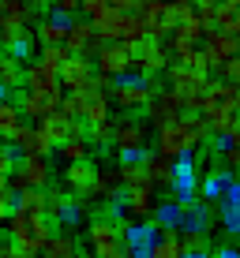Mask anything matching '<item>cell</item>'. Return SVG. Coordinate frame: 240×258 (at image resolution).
I'll return each instance as SVG.
<instances>
[{"label":"cell","mask_w":240,"mask_h":258,"mask_svg":"<svg viewBox=\"0 0 240 258\" xmlns=\"http://www.w3.org/2000/svg\"><path fill=\"white\" fill-rule=\"evenodd\" d=\"M207 139H210V127L203 120V112H184L173 123L154 131V150L165 157H184V154H195Z\"/></svg>","instance_id":"6da1fadb"},{"label":"cell","mask_w":240,"mask_h":258,"mask_svg":"<svg viewBox=\"0 0 240 258\" xmlns=\"http://www.w3.org/2000/svg\"><path fill=\"white\" fill-rule=\"evenodd\" d=\"M8 225V239H12L19 251H45V243L53 239V221L49 217H34V213H19L12 210V217L4 221Z\"/></svg>","instance_id":"7a4b0ae2"},{"label":"cell","mask_w":240,"mask_h":258,"mask_svg":"<svg viewBox=\"0 0 240 258\" xmlns=\"http://www.w3.org/2000/svg\"><path fill=\"white\" fill-rule=\"evenodd\" d=\"M165 79H169V86L184 97V112H199L203 109V97H207V90H210V75L207 71L188 68V64H169Z\"/></svg>","instance_id":"3957f363"},{"label":"cell","mask_w":240,"mask_h":258,"mask_svg":"<svg viewBox=\"0 0 240 258\" xmlns=\"http://www.w3.org/2000/svg\"><path fill=\"white\" fill-rule=\"evenodd\" d=\"M199 157L195 154H184V157H173V180H169V191L173 199L180 202H195L199 199Z\"/></svg>","instance_id":"277c9868"},{"label":"cell","mask_w":240,"mask_h":258,"mask_svg":"<svg viewBox=\"0 0 240 258\" xmlns=\"http://www.w3.org/2000/svg\"><path fill=\"white\" fill-rule=\"evenodd\" d=\"M94 68L102 75H113V79H124L131 68H135V52H131L128 41H105L94 56Z\"/></svg>","instance_id":"5b68a950"},{"label":"cell","mask_w":240,"mask_h":258,"mask_svg":"<svg viewBox=\"0 0 240 258\" xmlns=\"http://www.w3.org/2000/svg\"><path fill=\"white\" fill-rule=\"evenodd\" d=\"M49 180H53L49 157H38V154H19V165H15V176H12L15 191H19V187H38V191H45V187H49Z\"/></svg>","instance_id":"8992f818"},{"label":"cell","mask_w":240,"mask_h":258,"mask_svg":"<svg viewBox=\"0 0 240 258\" xmlns=\"http://www.w3.org/2000/svg\"><path fill=\"white\" fill-rule=\"evenodd\" d=\"M131 52H135V71H143V75L154 83V75L158 71H165L169 68V45H162L158 38H143V41H135L131 45Z\"/></svg>","instance_id":"52a82bcc"},{"label":"cell","mask_w":240,"mask_h":258,"mask_svg":"<svg viewBox=\"0 0 240 258\" xmlns=\"http://www.w3.org/2000/svg\"><path fill=\"white\" fill-rule=\"evenodd\" d=\"M147 123H154L158 127H165V123H173L176 116H184V97L173 90V86H165V90H154V101L147 105Z\"/></svg>","instance_id":"ba28073f"},{"label":"cell","mask_w":240,"mask_h":258,"mask_svg":"<svg viewBox=\"0 0 240 258\" xmlns=\"http://www.w3.org/2000/svg\"><path fill=\"white\" fill-rule=\"evenodd\" d=\"M158 239H162V228H158L154 217H139V221H131V225H124V243L131 247L135 258H150Z\"/></svg>","instance_id":"9c48e42d"},{"label":"cell","mask_w":240,"mask_h":258,"mask_svg":"<svg viewBox=\"0 0 240 258\" xmlns=\"http://www.w3.org/2000/svg\"><path fill=\"white\" fill-rule=\"evenodd\" d=\"M8 142H12V146L19 150V154H38V157H49V154H57V142L49 139V131L41 127V123H30V120H26L23 127L15 131L12 139H8Z\"/></svg>","instance_id":"30bf717a"},{"label":"cell","mask_w":240,"mask_h":258,"mask_svg":"<svg viewBox=\"0 0 240 258\" xmlns=\"http://www.w3.org/2000/svg\"><path fill=\"white\" fill-rule=\"evenodd\" d=\"M68 49L72 52H79V56H98V49L105 45V38L102 34H98V26L90 23V19H83V15H79V19H72V26H68V41H64Z\"/></svg>","instance_id":"8fae6325"},{"label":"cell","mask_w":240,"mask_h":258,"mask_svg":"<svg viewBox=\"0 0 240 258\" xmlns=\"http://www.w3.org/2000/svg\"><path fill=\"white\" fill-rule=\"evenodd\" d=\"M203 52H207V64L218 71L221 64H229L233 56H240V38L214 26V30H207V38H203Z\"/></svg>","instance_id":"7c38bea8"},{"label":"cell","mask_w":240,"mask_h":258,"mask_svg":"<svg viewBox=\"0 0 240 258\" xmlns=\"http://www.w3.org/2000/svg\"><path fill=\"white\" fill-rule=\"evenodd\" d=\"M98 168L90 157L86 161H75V165H68L64 168V191H72L75 199H83V202H90V191H94V183H98Z\"/></svg>","instance_id":"4fadbf2b"},{"label":"cell","mask_w":240,"mask_h":258,"mask_svg":"<svg viewBox=\"0 0 240 258\" xmlns=\"http://www.w3.org/2000/svg\"><path fill=\"white\" fill-rule=\"evenodd\" d=\"M94 75H98L94 60H90V56H79V52H72V60H68L64 71H60V86H64L68 94H75V90H90V86H94Z\"/></svg>","instance_id":"5bb4252c"},{"label":"cell","mask_w":240,"mask_h":258,"mask_svg":"<svg viewBox=\"0 0 240 258\" xmlns=\"http://www.w3.org/2000/svg\"><path fill=\"white\" fill-rule=\"evenodd\" d=\"M23 86L34 94H49V97H64V86H60V75H53V71L41 64V60H30V64L23 68Z\"/></svg>","instance_id":"9a60e30c"},{"label":"cell","mask_w":240,"mask_h":258,"mask_svg":"<svg viewBox=\"0 0 240 258\" xmlns=\"http://www.w3.org/2000/svg\"><path fill=\"white\" fill-rule=\"evenodd\" d=\"M117 123V139H113V150H147V139H150V131H147V120H139V116H120V120H113Z\"/></svg>","instance_id":"2e32d148"},{"label":"cell","mask_w":240,"mask_h":258,"mask_svg":"<svg viewBox=\"0 0 240 258\" xmlns=\"http://www.w3.org/2000/svg\"><path fill=\"white\" fill-rule=\"evenodd\" d=\"M214 221H221V213H214V202H207V199H195L184 206V225H180V232H210V225Z\"/></svg>","instance_id":"e0dca14e"},{"label":"cell","mask_w":240,"mask_h":258,"mask_svg":"<svg viewBox=\"0 0 240 258\" xmlns=\"http://www.w3.org/2000/svg\"><path fill=\"white\" fill-rule=\"evenodd\" d=\"M19 109L23 116L30 123H41L45 116H53V112L60 109V97H49V94H34V90H23L19 94Z\"/></svg>","instance_id":"ac0fdd59"},{"label":"cell","mask_w":240,"mask_h":258,"mask_svg":"<svg viewBox=\"0 0 240 258\" xmlns=\"http://www.w3.org/2000/svg\"><path fill=\"white\" fill-rule=\"evenodd\" d=\"M229 183H233V168L214 165L210 172H203V180H199V199H207V202H221V195L229 191Z\"/></svg>","instance_id":"d6986e66"},{"label":"cell","mask_w":240,"mask_h":258,"mask_svg":"<svg viewBox=\"0 0 240 258\" xmlns=\"http://www.w3.org/2000/svg\"><path fill=\"white\" fill-rule=\"evenodd\" d=\"M184 206H188V202L173 199V195H169V199H162V202L154 206L158 228H162V232H180V225H184Z\"/></svg>","instance_id":"ffe728a7"},{"label":"cell","mask_w":240,"mask_h":258,"mask_svg":"<svg viewBox=\"0 0 240 258\" xmlns=\"http://www.w3.org/2000/svg\"><path fill=\"white\" fill-rule=\"evenodd\" d=\"M154 191L158 187H135V191H124V213H131V217H154V206H158V199H154Z\"/></svg>","instance_id":"44dd1931"},{"label":"cell","mask_w":240,"mask_h":258,"mask_svg":"<svg viewBox=\"0 0 240 258\" xmlns=\"http://www.w3.org/2000/svg\"><path fill=\"white\" fill-rule=\"evenodd\" d=\"M15 210L19 213H34V217H49V191L19 187L15 191Z\"/></svg>","instance_id":"7402d4cb"},{"label":"cell","mask_w":240,"mask_h":258,"mask_svg":"<svg viewBox=\"0 0 240 258\" xmlns=\"http://www.w3.org/2000/svg\"><path fill=\"white\" fill-rule=\"evenodd\" d=\"M53 221H57L60 228H75V225H83V199H75L72 191H64L60 195V210L53 213Z\"/></svg>","instance_id":"603a6c76"},{"label":"cell","mask_w":240,"mask_h":258,"mask_svg":"<svg viewBox=\"0 0 240 258\" xmlns=\"http://www.w3.org/2000/svg\"><path fill=\"white\" fill-rule=\"evenodd\" d=\"M34 12H38V8H34L30 0H0V15H4V23H15V26H23V30H30Z\"/></svg>","instance_id":"cb8c5ba5"},{"label":"cell","mask_w":240,"mask_h":258,"mask_svg":"<svg viewBox=\"0 0 240 258\" xmlns=\"http://www.w3.org/2000/svg\"><path fill=\"white\" fill-rule=\"evenodd\" d=\"M124 195V183H120V168L117 172H98V183H94V191H90V199L94 202H113V199H120Z\"/></svg>","instance_id":"d4e9b609"},{"label":"cell","mask_w":240,"mask_h":258,"mask_svg":"<svg viewBox=\"0 0 240 258\" xmlns=\"http://www.w3.org/2000/svg\"><path fill=\"white\" fill-rule=\"evenodd\" d=\"M26 123V116H23V109H19V101H0V139H12L15 131H19Z\"/></svg>","instance_id":"484cf974"},{"label":"cell","mask_w":240,"mask_h":258,"mask_svg":"<svg viewBox=\"0 0 240 258\" xmlns=\"http://www.w3.org/2000/svg\"><path fill=\"white\" fill-rule=\"evenodd\" d=\"M147 172H150V180H154V187H169V180H173V157H165V154H158V150H150Z\"/></svg>","instance_id":"4316f807"},{"label":"cell","mask_w":240,"mask_h":258,"mask_svg":"<svg viewBox=\"0 0 240 258\" xmlns=\"http://www.w3.org/2000/svg\"><path fill=\"white\" fill-rule=\"evenodd\" d=\"M68 26L72 23H60V19H41L38 26H34V34H38L41 45H64L68 41Z\"/></svg>","instance_id":"83f0119b"},{"label":"cell","mask_w":240,"mask_h":258,"mask_svg":"<svg viewBox=\"0 0 240 258\" xmlns=\"http://www.w3.org/2000/svg\"><path fill=\"white\" fill-rule=\"evenodd\" d=\"M98 34H102L105 41H124V26H128V12H109L102 23H94Z\"/></svg>","instance_id":"f1b7e54d"},{"label":"cell","mask_w":240,"mask_h":258,"mask_svg":"<svg viewBox=\"0 0 240 258\" xmlns=\"http://www.w3.org/2000/svg\"><path fill=\"white\" fill-rule=\"evenodd\" d=\"M120 183H124V191L154 187V180H150V172H147V161L143 165H120Z\"/></svg>","instance_id":"f546056e"},{"label":"cell","mask_w":240,"mask_h":258,"mask_svg":"<svg viewBox=\"0 0 240 258\" xmlns=\"http://www.w3.org/2000/svg\"><path fill=\"white\" fill-rule=\"evenodd\" d=\"M45 258H75L79 254V243L68 232H53V239L45 243V251H41Z\"/></svg>","instance_id":"4dcf8cb0"},{"label":"cell","mask_w":240,"mask_h":258,"mask_svg":"<svg viewBox=\"0 0 240 258\" xmlns=\"http://www.w3.org/2000/svg\"><path fill=\"white\" fill-rule=\"evenodd\" d=\"M38 60L53 71V75H60V71H64V64L72 60V49H68V45H41Z\"/></svg>","instance_id":"1f68e13d"},{"label":"cell","mask_w":240,"mask_h":258,"mask_svg":"<svg viewBox=\"0 0 240 258\" xmlns=\"http://www.w3.org/2000/svg\"><path fill=\"white\" fill-rule=\"evenodd\" d=\"M57 154L64 157L68 165H75V161H86V157L94 154V146H90V139H68L64 146H57Z\"/></svg>","instance_id":"d6a6232c"},{"label":"cell","mask_w":240,"mask_h":258,"mask_svg":"<svg viewBox=\"0 0 240 258\" xmlns=\"http://www.w3.org/2000/svg\"><path fill=\"white\" fill-rule=\"evenodd\" d=\"M150 258H184V243H180V232H162V239L154 243Z\"/></svg>","instance_id":"836d02e7"},{"label":"cell","mask_w":240,"mask_h":258,"mask_svg":"<svg viewBox=\"0 0 240 258\" xmlns=\"http://www.w3.org/2000/svg\"><path fill=\"white\" fill-rule=\"evenodd\" d=\"M0 83L12 86V90L23 86V64L15 56H8V52H0Z\"/></svg>","instance_id":"e575fe53"},{"label":"cell","mask_w":240,"mask_h":258,"mask_svg":"<svg viewBox=\"0 0 240 258\" xmlns=\"http://www.w3.org/2000/svg\"><path fill=\"white\" fill-rule=\"evenodd\" d=\"M83 15V0H53L49 8V19H60V23H72Z\"/></svg>","instance_id":"d590c367"},{"label":"cell","mask_w":240,"mask_h":258,"mask_svg":"<svg viewBox=\"0 0 240 258\" xmlns=\"http://www.w3.org/2000/svg\"><path fill=\"white\" fill-rule=\"evenodd\" d=\"M34 49L41 52V41H38V34H34V30H26L23 38L15 41L12 49H8V56H15V60H19V64H23V60H30V56H34Z\"/></svg>","instance_id":"8d00e7d4"},{"label":"cell","mask_w":240,"mask_h":258,"mask_svg":"<svg viewBox=\"0 0 240 258\" xmlns=\"http://www.w3.org/2000/svg\"><path fill=\"white\" fill-rule=\"evenodd\" d=\"M86 139H90V146H113V139H117V123H113V120L94 123V127H86Z\"/></svg>","instance_id":"74e56055"},{"label":"cell","mask_w":240,"mask_h":258,"mask_svg":"<svg viewBox=\"0 0 240 258\" xmlns=\"http://www.w3.org/2000/svg\"><path fill=\"white\" fill-rule=\"evenodd\" d=\"M15 165H19V150H15L12 142H0V176H8V180H12V176H15Z\"/></svg>","instance_id":"f35d334b"},{"label":"cell","mask_w":240,"mask_h":258,"mask_svg":"<svg viewBox=\"0 0 240 258\" xmlns=\"http://www.w3.org/2000/svg\"><path fill=\"white\" fill-rule=\"evenodd\" d=\"M109 12H113L109 0H83V19H90V23H102Z\"/></svg>","instance_id":"ab89813d"},{"label":"cell","mask_w":240,"mask_h":258,"mask_svg":"<svg viewBox=\"0 0 240 258\" xmlns=\"http://www.w3.org/2000/svg\"><path fill=\"white\" fill-rule=\"evenodd\" d=\"M218 213H221L218 225L225 228L229 236H236V239H240V210H233V206H218Z\"/></svg>","instance_id":"60d3db41"},{"label":"cell","mask_w":240,"mask_h":258,"mask_svg":"<svg viewBox=\"0 0 240 258\" xmlns=\"http://www.w3.org/2000/svg\"><path fill=\"white\" fill-rule=\"evenodd\" d=\"M94 258H135V254H131V247L124 243V236H120L117 243H109V247H98V251H94Z\"/></svg>","instance_id":"b9f144b4"},{"label":"cell","mask_w":240,"mask_h":258,"mask_svg":"<svg viewBox=\"0 0 240 258\" xmlns=\"http://www.w3.org/2000/svg\"><path fill=\"white\" fill-rule=\"evenodd\" d=\"M184 251H207L210 247V232H180Z\"/></svg>","instance_id":"7bdbcfd3"},{"label":"cell","mask_w":240,"mask_h":258,"mask_svg":"<svg viewBox=\"0 0 240 258\" xmlns=\"http://www.w3.org/2000/svg\"><path fill=\"white\" fill-rule=\"evenodd\" d=\"M150 157V146L147 150H117V165H143Z\"/></svg>","instance_id":"ee69618b"},{"label":"cell","mask_w":240,"mask_h":258,"mask_svg":"<svg viewBox=\"0 0 240 258\" xmlns=\"http://www.w3.org/2000/svg\"><path fill=\"white\" fill-rule=\"evenodd\" d=\"M195 15L203 19L207 30H214V26H218V4H195Z\"/></svg>","instance_id":"f6af8a7d"},{"label":"cell","mask_w":240,"mask_h":258,"mask_svg":"<svg viewBox=\"0 0 240 258\" xmlns=\"http://www.w3.org/2000/svg\"><path fill=\"white\" fill-rule=\"evenodd\" d=\"M218 206H233V210H240V180L229 183V191L221 195V202H218Z\"/></svg>","instance_id":"bcb514c9"},{"label":"cell","mask_w":240,"mask_h":258,"mask_svg":"<svg viewBox=\"0 0 240 258\" xmlns=\"http://www.w3.org/2000/svg\"><path fill=\"white\" fill-rule=\"evenodd\" d=\"M221 165L236 172V168H240V146H225V150H221Z\"/></svg>","instance_id":"7dc6e473"},{"label":"cell","mask_w":240,"mask_h":258,"mask_svg":"<svg viewBox=\"0 0 240 258\" xmlns=\"http://www.w3.org/2000/svg\"><path fill=\"white\" fill-rule=\"evenodd\" d=\"M221 79H229V83H240V56H233L229 64H221Z\"/></svg>","instance_id":"c3c4849f"},{"label":"cell","mask_w":240,"mask_h":258,"mask_svg":"<svg viewBox=\"0 0 240 258\" xmlns=\"http://www.w3.org/2000/svg\"><path fill=\"white\" fill-rule=\"evenodd\" d=\"M221 139H225V146H240V116L229 123V131H225Z\"/></svg>","instance_id":"681fc988"},{"label":"cell","mask_w":240,"mask_h":258,"mask_svg":"<svg viewBox=\"0 0 240 258\" xmlns=\"http://www.w3.org/2000/svg\"><path fill=\"white\" fill-rule=\"evenodd\" d=\"M109 4H113V12H139L143 0H109Z\"/></svg>","instance_id":"f907efd6"},{"label":"cell","mask_w":240,"mask_h":258,"mask_svg":"<svg viewBox=\"0 0 240 258\" xmlns=\"http://www.w3.org/2000/svg\"><path fill=\"white\" fill-rule=\"evenodd\" d=\"M214 258H240V243H225V247H218V254Z\"/></svg>","instance_id":"816d5d0a"},{"label":"cell","mask_w":240,"mask_h":258,"mask_svg":"<svg viewBox=\"0 0 240 258\" xmlns=\"http://www.w3.org/2000/svg\"><path fill=\"white\" fill-rule=\"evenodd\" d=\"M0 258H19V247H15L12 239H8V243L0 239Z\"/></svg>","instance_id":"f5cc1de1"},{"label":"cell","mask_w":240,"mask_h":258,"mask_svg":"<svg viewBox=\"0 0 240 258\" xmlns=\"http://www.w3.org/2000/svg\"><path fill=\"white\" fill-rule=\"evenodd\" d=\"M12 94H15L12 86H4V83H0V101H12Z\"/></svg>","instance_id":"db71d44e"},{"label":"cell","mask_w":240,"mask_h":258,"mask_svg":"<svg viewBox=\"0 0 240 258\" xmlns=\"http://www.w3.org/2000/svg\"><path fill=\"white\" fill-rule=\"evenodd\" d=\"M184 258H210V251H184Z\"/></svg>","instance_id":"11a10c76"},{"label":"cell","mask_w":240,"mask_h":258,"mask_svg":"<svg viewBox=\"0 0 240 258\" xmlns=\"http://www.w3.org/2000/svg\"><path fill=\"white\" fill-rule=\"evenodd\" d=\"M75 258H94V247H79V254Z\"/></svg>","instance_id":"9f6ffc18"},{"label":"cell","mask_w":240,"mask_h":258,"mask_svg":"<svg viewBox=\"0 0 240 258\" xmlns=\"http://www.w3.org/2000/svg\"><path fill=\"white\" fill-rule=\"evenodd\" d=\"M19 258H45V254H38V251H19Z\"/></svg>","instance_id":"6f0895ef"},{"label":"cell","mask_w":240,"mask_h":258,"mask_svg":"<svg viewBox=\"0 0 240 258\" xmlns=\"http://www.w3.org/2000/svg\"><path fill=\"white\" fill-rule=\"evenodd\" d=\"M34 8H53V0H30Z\"/></svg>","instance_id":"680465c9"},{"label":"cell","mask_w":240,"mask_h":258,"mask_svg":"<svg viewBox=\"0 0 240 258\" xmlns=\"http://www.w3.org/2000/svg\"><path fill=\"white\" fill-rule=\"evenodd\" d=\"M173 4H199V0H173Z\"/></svg>","instance_id":"91938a15"},{"label":"cell","mask_w":240,"mask_h":258,"mask_svg":"<svg viewBox=\"0 0 240 258\" xmlns=\"http://www.w3.org/2000/svg\"><path fill=\"white\" fill-rule=\"evenodd\" d=\"M199 4H221V0H199Z\"/></svg>","instance_id":"94428289"},{"label":"cell","mask_w":240,"mask_h":258,"mask_svg":"<svg viewBox=\"0 0 240 258\" xmlns=\"http://www.w3.org/2000/svg\"><path fill=\"white\" fill-rule=\"evenodd\" d=\"M0 225H4V221H0Z\"/></svg>","instance_id":"6125c7cd"}]
</instances>
